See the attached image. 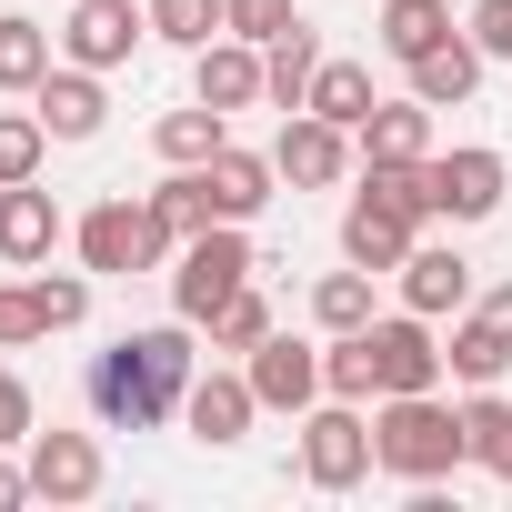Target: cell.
<instances>
[{
    "mask_svg": "<svg viewBox=\"0 0 512 512\" xmlns=\"http://www.w3.org/2000/svg\"><path fill=\"white\" fill-rule=\"evenodd\" d=\"M201 322H151V332H121L111 352H91V412L111 422V432H161L181 402H191V372H201V342H191Z\"/></svg>",
    "mask_w": 512,
    "mask_h": 512,
    "instance_id": "1",
    "label": "cell"
},
{
    "mask_svg": "<svg viewBox=\"0 0 512 512\" xmlns=\"http://www.w3.org/2000/svg\"><path fill=\"white\" fill-rule=\"evenodd\" d=\"M372 452H382V472L392 482H452L462 462H472V442H462V412L442 402V392H382L372 402Z\"/></svg>",
    "mask_w": 512,
    "mask_h": 512,
    "instance_id": "2",
    "label": "cell"
},
{
    "mask_svg": "<svg viewBox=\"0 0 512 512\" xmlns=\"http://www.w3.org/2000/svg\"><path fill=\"white\" fill-rule=\"evenodd\" d=\"M71 241H81V272H91V282H131V272H161L171 251H181V241L151 221V201H131V191L91 201V211L71 221Z\"/></svg>",
    "mask_w": 512,
    "mask_h": 512,
    "instance_id": "3",
    "label": "cell"
},
{
    "mask_svg": "<svg viewBox=\"0 0 512 512\" xmlns=\"http://www.w3.org/2000/svg\"><path fill=\"white\" fill-rule=\"evenodd\" d=\"M251 272H262V251H251V221H211V231H191V241L171 251V312H181V322H211Z\"/></svg>",
    "mask_w": 512,
    "mask_h": 512,
    "instance_id": "4",
    "label": "cell"
},
{
    "mask_svg": "<svg viewBox=\"0 0 512 512\" xmlns=\"http://www.w3.org/2000/svg\"><path fill=\"white\" fill-rule=\"evenodd\" d=\"M382 472V452H372V402H312L302 412V482L312 492H362Z\"/></svg>",
    "mask_w": 512,
    "mask_h": 512,
    "instance_id": "5",
    "label": "cell"
},
{
    "mask_svg": "<svg viewBox=\"0 0 512 512\" xmlns=\"http://www.w3.org/2000/svg\"><path fill=\"white\" fill-rule=\"evenodd\" d=\"M512 191V161L492 141H462V151H432V221H492Z\"/></svg>",
    "mask_w": 512,
    "mask_h": 512,
    "instance_id": "6",
    "label": "cell"
},
{
    "mask_svg": "<svg viewBox=\"0 0 512 512\" xmlns=\"http://www.w3.org/2000/svg\"><path fill=\"white\" fill-rule=\"evenodd\" d=\"M272 161H282V181L292 191H332V181H352V131L342 121H322V111H282V141H272Z\"/></svg>",
    "mask_w": 512,
    "mask_h": 512,
    "instance_id": "7",
    "label": "cell"
},
{
    "mask_svg": "<svg viewBox=\"0 0 512 512\" xmlns=\"http://www.w3.org/2000/svg\"><path fill=\"white\" fill-rule=\"evenodd\" d=\"M141 41H151L141 0H81V11L61 21V61H81V71H121Z\"/></svg>",
    "mask_w": 512,
    "mask_h": 512,
    "instance_id": "8",
    "label": "cell"
},
{
    "mask_svg": "<svg viewBox=\"0 0 512 512\" xmlns=\"http://www.w3.org/2000/svg\"><path fill=\"white\" fill-rule=\"evenodd\" d=\"M21 452H31V502H91V492L111 482V462H101L91 432H61V422H51V432H31Z\"/></svg>",
    "mask_w": 512,
    "mask_h": 512,
    "instance_id": "9",
    "label": "cell"
},
{
    "mask_svg": "<svg viewBox=\"0 0 512 512\" xmlns=\"http://www.w3.org/2000/svg\"><path fill=\"white\" fill-rule=\"evenodd\" d=\"M412 241H422V211H402V201H382V191H352V211H342V262L402 272Z\"/></svg>",
    "mask_w": 512,
    "mask_h": 512,
    "instance_id": "10",
    "label": "cell"
},
{
    "mask_svg": "<svg viewBox=\"0 0 512 512\" xmlns=\"http://www.w3.org/2000/svg\"><path fill=\"white\" fill-rule=\"evenodd\" d=\"M372 362H382V392H442V342L422 312H372Z\"/></svg>",
    "mask_w": 512,
    "mask_h": 512,
    "instance_id": "11",
    "label": "cell"
},
{
    "mask_svg": "<svg viewBox=\"0 0 512 512\" xmlns=\"http://www.w3.org/2000/svg\"><path fill=\"white\" fill-rule=\"evenodd\" d=\"M241 372H251V392H262V412H312L322 402V352L312 342H292V332H272L262 352H241Z\"/></svg>",
    "mask_w": 512,
    "mask_h": 512,
    "instance_id": "12",
    "label": "cell"
},
{
    "mask_svg": "<svg viewBox=\"0 0 512 512\" xmlns=\"http://www.w3.org/2000/svg\"><path fill=\"white\" fill-rule=\"evenodd\" d=\"M61 241H71V221H61V201H51L41 181H11V191H0V262H11V272H41Z\"/></svg>",
    "mask_w": 512,
    "mask_h": 512,
    "instance_id": "13",
    "label": "cell"
},
{
    "mask_svg": "<svg viewBox=\"0 0 512 512\" xmlns=\"http://www.w3.org/2000/svg\"><path fill=\"white\" fill-rule=\"evenodd\" d=\"M392 282H402V312H422V322L472 312V262H462L452 241H412V262H402Z\"/></svg>",
    "mask_w": 512,
    "mask_h": 512,
    "instance_id": "14",
    "label": "cell"
},
{
    "mask_svg": "<svg viewBox=\"0 0 512 512\" xmlns=\"http://www.w3.org/2000/svg\"><path fill=\"white\" fill-rule=\"evenodd\" d=\"M251 412H262V392H251V372H191V402H181V422H191V442H211V452H231V442L251 432Z\"/></svg>",
    "mask_w": 512,
    "mask_h": 512,
    "instance_id": "15",
    "label": "cell"
},
{
    "mask_svg": "<svg viewBox=\"0 0 512 512\" xmlns=\"http://www.w3.org/2000/svg\"><path fill=\"white\" fill-rule=\"evenodd\" d=\"M31 111L51 121V141H101V121H111V91H101V71H81V61H51V81L31 91Z\"/></svg>",
    "mask_w": 512,
    "mask_h": 512,
    "instance_id": "16",
    "label": "cell"
},
{
    "mask_svg": "<svg viewBox=\"0 0 512 512\" xmlns=\"http://www.w3.org/2000/svg\"><path fill=\"white\" fill-rule=\"evenodd\" d=\"M201 171H211V211H221V221H262L272 191H282V161H272V151H241V141H221Z\"/></svg>",
    "mask_w": 512,
    "mask_h": 512,
    "instance_id": "17",
    "label": "cell"
},
{
    "mask_svg": "<svg viewBox=\"0 0 512 512\" xmlns=\"http://www.w3.org/2000/svg\"><path fill=\"white\" fill-rule=\"evenodd\" d=\"M191 101H211V111H251L262 101V41H211V51H191Z\"/></svg>",
    "mask_w": 512,
    "mask_h": 512,
    "instance_id": "18",
    "label": "cell"
},
{
    "mask_svg": "<svg viewBox=\"0 0 512 512\" xmlns=\"http://www.w3.org/2000/svg\"><path fill=\"white\" fill-rule=\"evenodd\" d=\"M412 71V101H432V111H462L472 91H482V41L472 31H452V41H432L422 61H402Z\"/></svg>",
    "mask_w": 512,
    "mask_h": 512,
    "instance_id": "19",
    "label": "cell"
},
{
    "mask_svg": "<svg viewBox=\"0 0 512 512\" xmlns=\"http://www.w3.org/2000/svg\"><path fill=\"white\" fill-rule=\"evenodd\" d=\"M312 81H322V31L292 21V31L262 51V101H272V111H312Z\"/></svg>",
    "mask_w": 512,
    "mask_h": 512,
    "instance_id": "20",
    "label": "cell"
},
{
    "mask_svg": "<svg viewBox=\"0 0 512 512\" xmlns=\"http://www.w3.org/2000/svg\"><path fill=\"white\" fill-rule=\"evenodd\" d=\"M362 161H432V101H372V121L352 131Z\"/></svg>",
    "mask_w": 512,
    "mask_h": 512,
    "instance_id": "21",
    "label": "cell"
},
{
    "mask_svg": "<svg viewBox=\"0 0 512 512\" xmlns=\"http://www.w3.org/2000/svg\"><path fill=\"white\" fill-rule=\"evenodd\" d=\"M221 141H231V111H211V101H181V111H161V121H151V151H161L171 171H201Z\"/></svg>",
    "mask_w": 512,
    "mask_h": 512,
    "instance_id": "22",
    "label": "cell"
},
{
    "mask_svg": "<svg viewBox=\"0 0 512 512\" xmlns=\"http://www.w3.org/2000/svg\"><path fill=\"white\" fill-rule=\"evenodd\" d=\"M442 362H452V382H502L512 372V332L492 322V312H452V342H442Z\"/></svg>",
    "mask_w": 512,
    "mask_h": 512,
    "instance_id": "23",
    "label": "cell"
},
{
    "mask_svg": "<svg viewBox=\"0 0 512 512\" xmlns=\"http://www.w3.org/2000/svg\"><path fill=\"white\" fill-rule=\"evenodd\" d=\"M61 61V31H41L31 11H0V91H41Z\"/></svg>",
    "mask_w": 512,
    "mask_h": 512,
    "instance_id": "24",
    "label": "cell"
},
{
    "mask_svg": "<svg viewBox=\"0 0 512 512\" xmlns=\"http://www.w3.org/2000/svg\"><path fill=\"white\" fill-rule=\"evenodd\" d=\"M372 41H382L392 61H422L432 41H452V0H382V21H372Z\"/></svg>",
    "mask_w": 512,
    "mask_h": 512,
    "instance_id": "25",
    "label": "cell"
},
{
    "mask_svg": "<svg viewBox=\"0 0 512 512\" xmlns=\"http://www.w3.org/2000/svg\"><path fill=\"white\" fill-rule=\"evenodd\" d=\"M322 392L332 402H382V362H372V322L322 342Z\"/></svg>",
    "mask_w": 512,
    "mask_h": 512,
    "instance_id": "26",
    "label": "cell"
},
{
    "mask_svg": "<svg viewBox=\"0 0 512 512\" xmlns=\"http://www.w3.org/2000/svg\"><path fill=\"white\" fill-rule=\"evenodd\" d=\"M462 442H472V462H482V472H502V482H512V392H492V382H482V392L462 402Z\"/></svg>",
    "mask_w": 512,
    "mask_h": 512,
    "instance_id": "27",
    "label": "cell"
},
{
    "mask_svg": "<svg viewBox=\"0 0 512 512\" xmlns=\"http://www.w3.org/2000/svg\"><path fill=\"white\" fill-rule=\"evenodd\" d=\"M201 332H211V352H262L282 322H272V292H262V282H241V292H231V302H221Z\"/></svg>",
    "mask_w": 512,
    "mask_h": 512,
    "instance_id": "28",
    "label": "cell"
},
{
    "mask_svg": "<svg viewBox=\"0 0 512 512\" xmlns=\"http://www.w3.org/2000/svg\"><path fill=\"white\" fill-rule=\"evenodd\" d=\"M141 201H151V221H161L171 241H191V231H211V221H221V211H211V171H171V181H161V191H141Z\"/></svg>",
    "mask_w": 512,
    "mask_h": 512,
    "instance_id": "29",
    "label": "cell"
},
{
    "mask_svg": "<svg viewBox=\"0 0 512 512\" xmlns=\"http://www.w3.org/2000/svg\"><path fill=\"white\" fill-rule=\"evenodd\" d=\"M372 282H382V272H362V262L322 272V282H312V322H322V332H362V322H372Z\"/></svg>",
    "mask_w": 512,
    "mask_h": 512,
    "instance_id": "30",
    "label": "cell"
},
{
    "mask_svg": "<svg viewBox=\"0 0 512 512\" xmlns=\"http://www.w3.org/2000/svg\"><path fill=\"white\" fill-rule=\"evenodd\" d=\"M141 11H151V41H171V51H211L231 31L221 0H141Z\"/></svg>",
    "mask_w": 512,
    "mask_h": 512,
    "instance_id": "31",
    "label": "cell"
},
{
    "mask_svg": "<svg viewBox=\"0 0 512 512\" xmlns=\"http://www.w3.org/2000/svg\"><path fill=\"white\" fill-rule=\"evenodd\" d=\"M312 111H322V121H342V131H362V121H372V71H362V61H322Z\"/></svg>",
    "mask_w": 512,
    "mask_h": 512,
    "instance_id": "32",
    "label": "cell"
},
{
    "mask_svg": "<svg viewBox=\"0 0 512 512\" xmlns=\"http://www.w3.org/2000/svg\"><path fill=\"white\" fill-rule=\"evenodd\" d=\"M41 151H51V121L41 111H0V191L41 181Z\"/></svg>",
    "mask_w": 512,
    "mask_h": 512,
    "instance_id": "33",
    "label": "cell"
},
{
    "mask_svg": "<svg viewBox=\"0 0 512 512\" xmlns=\"http://www.w3.org/2000/svg\"><path fill=\"white\" fill-rule=\"evenodd\" d=\"M31 302H41L51 332H81V322H91V272H51V262H41V272H31Z\"/></svg>",
    "mask_w": 512,
    "mask_h": 512,
    "instance_id": "34",
    "label": "cell"
},
{
    "mask_svg": "<svg viewBox=\"0 0 512 512\" xmlns=\"http://www.w3.org/2000/svg\"><path fill=\"white\" fill-rule=\"evenodd\" d=\"M221 11H231V41H262V51H272V41L302 21V0H221Z\"/></svg>",
    "mask_w": 512,
    "mask_h": 512,
    "instance_id": "35",
    "label": "cell"
},
{
    "mask_svg": "<svg viewBox=\"0 0 512 512\" xmlns=\"http://www.w3.org/2000/svg\"><path fill=\"white\" fill-rule=\"evenodd\" d=\"M41 432V412H31V382L11 372V362H0V452H11V442H31Z\"/></svg>",
    "mask_w": 512,
    "mask_h": 512,
    "instance_id": "36",
    "label": "cell"
},
{
    "mask_svg": "<svg viewBox=\"0 0 512 512\" xmlns=\"http://www.w3.org/2000/svg\"><path fill=\"white\" fill-rule=\"evenodd\" d=\"M51 322H41V302H31V282H11L0 292V352H21V342H41Z\"/></svg>",
    "mask_w": 512,
    "mask_h": 512,
    "instance_id": "37",
    "label": "cell"
},
{
    "mask_svg": "<svg viewBox=\"0 0 512 512\" xmlns=\"http://www.w3.org/2000/svg\"><path fill=\"white\" fill-rule=\"evenodd\" d=\"M472 41L482 61H512V0H472Z\"/></svg>",
    "mask_w": 512,
    "mask_h": 512,
    "instance_id": "38",
    "label": "cell"
},
{
    "mask_svg": "<svg viewBox=\"0 0 512 512\" xmlns=\"http://www.w3.org/2000/svg\"><path fill=\"white\" fill-rule=\"evenodd\" d=\"M11 502H31V462H11V452H0V512H11Z\"/></svg>",
    "mask_w": 512,
    "mask_h": 512,
    "instance_id": "39",
    "label": "cell"
},
{
    "mask_svg": "<svg viewBox=\"0 0 512 512\" xmlns=\"http://www.w3.org/2000/svg\"><path fill=\"white\" fill-rule=\"evenodd\" d=\"M482 312H492V322L512 332V282H492V292H482Z\"/></svg>",
    "mask_w": 512,
    "mask_h": 512,
    "instance_id": "40",
    "label": "cell"
}]
</instances>
